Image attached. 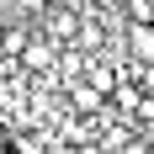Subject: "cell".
Segmentation results:
<instances>
[{"label": "cell", "mask_w": 154, "mask_h": 154, "mask_svg": "<svg viewBox=\"0 0 154 154\" xmlns=\"http://www.w3.org/2000/svg\"><path fill=\"white\" fill-rule=\"evenodd\" d=\"M37 27H43V37H48V43H80V27H85V16H80L75 5L53 0V5H43V11H37Z\"/></svg>", "instance_id": "cell-1"}, {"label": "cell", "mask_w": 154, "mask_h": 154, "mask_svg": "<svg viewBox=\"0 0 154 154\" xmlns=\"http://www.w3.org/2000/svg\"><path fill=\"white\" fill-rule=\"evenodd\" d=\"M27 48H32V37H27L21 21H5V27H0V59H21Z\"/></svg>", "instance_id": "cell-2"}, {"label": "cell", "mask_w": 154, "mask_h": 154, "mask_svg": "<svg viewBox=\"0 0 154 154\" xmlns=\"http://www.w3.org/2000/svg\"><path fill=\"white\" fill-rule=\"evenodd\" d=\"M53 59H59V43H48V37H32V48L21 53V69H48Z\"/></svg>", "instance_id": "cell-3"}, {"label": "cell", "mask_w": 154, "mask_h": 154, "mask_svg": "<svg viewBox=\"0 0 154 154\" xmlns=\"http://www.w3.org/2000/svg\"><path fill=\"white\" fill-rule=\"evenodd\" d=\"M75 106L80 112H96V106H101V91H91V85L80 80V85H75Z\"/></svg>", "instance_id": "cell-4"}, {"label": "cell", "mask_w": 154, "mask_h": 154, "mask_svg": "<svg viewBox=\"0 0 154 154\" xmlns=\"http://www.w3.org/2000/svg\"><path fill=\"white\" fill-rule=\"evenodd\" d=\"M5 138H11V133H5V122H0V154H5Z\"/></svg>", "instance_id": "cell-5"}]
</instances>
